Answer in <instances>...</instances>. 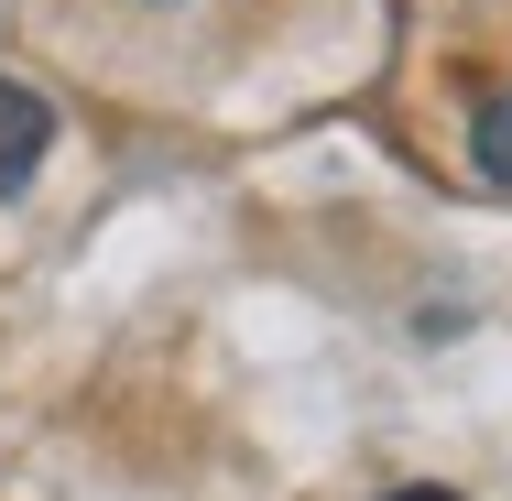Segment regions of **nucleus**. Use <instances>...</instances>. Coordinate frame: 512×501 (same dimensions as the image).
<instances>
[{
    "label": "nucleus",
    "instance_id": "7ed1b4c3",
    "mask_svg": "<svg viewBox=\"0 0 512 501\" xmlns=\"http://www.w3.org/2000/svg\"><path fill=\"white\" fill-rule=\"evenodd\" d=\"M393 501H458V491H393Z\"/></svg>",
    "mask_w": 512,
    "mask_h": 501
},
{
    "label": "nucleus",
    "instance_id": "f03ea898",
    "mask_svg": "<svg viewBox=\"0 0 512 501\" xmlns=\"http://www.w3.org/2000/svg\"><path fill=\"white\" fill-rule=\"evenodd\" d=\"M469 142H480V175H491V186H512V99L480 109V131H469Z\"/></svg>",
    "mask_w": 512,
    "mask_h": 501
},
{
    "label": "nucleus",
    "instance_id": "f257e3e1",
    "mask_svg": "<svg viewBox=\"0 0 512 501\" xmlns=\"http://www.w3.org/2000/svg\"><path fill=\"white\" fill-rule=\"evenodd\" d=\"M44 153H55V109L0 77V197H22V186L44 175Z\"/></svg>",
    "mask_w": 512,
    "mask_h": 501
}]
</instances>
